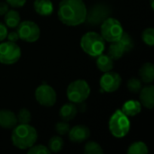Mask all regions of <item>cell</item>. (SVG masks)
Segmentation results:
<instances>
[{"label":"cell","mask_w":154,"mask_h":154,"mask_svg":"<svg viewBox=\"0 0 154 154\" xmlns=\"http://www.w3.org/2000/svg\"><path fill=\"white\" fill-rule=\"evenodd\" d=\"M87 6L83 0H61L59 5L58 16L68 26H77L85 23Z\"/></svg>","instance_id":"obj_1"},{"label":"cell","mask_w":154,"mask_h":154,"mask_svg":"<svg viewBox=\"0 0 154 154\" xmlns=\"http://www.w3.org/2000/svg\"><path fill=\"white\" fill-rule=\"evenodd\" d=\"M38 138L37 131L29 124H20L13 128L11 139L13 144L20 150H28L35 144Z\"/></svg>","instance_id":"obj_2"},{"label":"cell","mask_w":154,"mask_h":154,"mask_svg":"<svg viewBox=\"0 0 154 154\" xmlns=\"http://www.w3.org/2000/svg\"><path fill=\"white\" fill-rule=\"evenodd\" d=\"M106 41L101 36V34L89 32L85 33L80 40V47L81 49L89 56L97 57L102 54L106 48Z\"/></svg>","instance_id":"obj_3"},{"label":"cell","mask_w":154,"mask_h":154,"mask_svg":"<svg viewBox=\"0 0 154 154\" xmlns=\"http://www.w3.org/2000/svg\"><path fill=\"white\" fill-rule=\"evenodd\" d=\"M110 133L117 138H123L130 131V120L122 110H116L109 119L108 123Z\"/></svg>","instance_id":"obj_4"},{"label":"cell","mask_w":154,"mask_h":154,"mask_svg":"<svg viewBox=\"0 0 154 154\" xmlns=\"http://www.w3.org/2000/svg\"><path fill=\"white\" fill-rule=\"evenodd\" d=\"M89 94L90 87L84 79L72 81L67 88V97L74 104H82L88 99Z\"/></svg>","instance_id":"obj_5"},{"label":"cell","mask_w":154,"mask_h":154,"mask_svg":"<svg viewBox=\"0 0 154 154\" xmlns=\"http://www.w3.org/2000/svg\"><path fill=\"white\" fill-rule=\"evenodd\" d=\"M101 36L108 42H117L124 32L121 23L113 17H108L100 24Z\"/></svg>","instance_id":"obj_6"},{"label":"cell","mask_w":154,"mask_h":154,"mask_svg":"<svg viewBox=\"0 0 154 154\" xmlns=\"http://www.w3.org/2000/svg\"><path fill=\"white\" fill-rule=\"evenodd\" d=\"M20 47L13 42H5L0 43V63L12 65L16 63L21 58Z\"/></svg>","instance_id":"obj_7"},{"label":"cell","mask_w":154,"mask_h":154,"mask_svg":"<svg viewBox=\"0 0 154 154\" xmlns=\"http://www.w3.org/2000/svg\"><path fill=\"white\" fill-rule=\"evenodd\" d=\"M111 9L105 4H97L87 12L85 22L91 26L100 25L106 19L110 17Z\"/></svg>","instance_id":"obj_8"},{"label":"cell","mask_w":154,"mask_h":154,"mask_svg":"<svg viewBox=\"0 0 154 154\" xmlns=\"http://www.w3.org/2000/svg\"><path fill=\"white\" fill-rule=\"evenodd\" d=\"M19 39H22L27 42H36L41 35L40 27L32 21H23L20 22L17 26V31Z\"/></svg>","instance_id":"obj_9"},{"label":"cell","mask_w":154,"mask_h":154,"mask_svg":"<svg viewBox=\"0 0 154 154\" xmlns=\"http://www.w3.org/2000/svg\"><path fill=\"white\" fill-rule=\"evenodd\" d=\"M35 98L41 106L50 107L55 105L57 100V94L52 87L43 83L36 88Z\"/></svg>","instance_id":"obj_10"},{"label":"cell","mask_w":154,"mask_h":154,"mask_svg":"<svg viewBox=\"0 0 154 154\" xmlns=\"http://www.w3.org/2000/svg\"><path fill=\"white\" fill-rule=\"evenodd\" d=\"M100 87L101 88L108 93H112L116 91L122 83V78L121 76L114 71H107L105 72V74L100 79Z\"/></svg>","instance_id":"obj_11"},{"label":"cell","mask_w":154,"mask_h":154,"mask_svg":"<svg viewBox=\"0 0 154 154\" xmlns=\"http://www.w3.org/2000/svg\"><path fill=\"white\" fill-rule=\"evenodd\" d=\"M90 136V130L86 125H79L70 128L69 132V140L73 143H82Z\"/></svg>","instance_id":"obj_12"},{"label":"cell","mask_w":154,"mask_h":154,"mask_svg":"<svg viewBox=\"0 0 154 154\" xmlns=\"http://www.w3.org/2000/svg\"><path fill=\"white\" fill-rule=\"evenodd\" d=\"M17 125L16 115L10 110H0V127L5 129H13Z\"/></svg>","instance_id":"obj_13"},{"label":"cell","mask_w":154,"mask_h":154,"mask_svg":"<svg viewBox=\"0 0 154 154\" xmlns=\"http://www.w3.org/2000/svg\"><path fill=\"white\" fill-rule=\"evenodd\" d=\"M140 100L141 104L148 108L152 109L154 106V87L149 85L140 90Z\"/></svg>","instance_id":"obj_14"},{"label":"cell","mask_w":154,"mask_h":154,"mask_svg":"<svg viewBox=\"0 0 154 154\" xmlns=\"http://www.w3.org/2000/svg\"><path fill=\"white\" fill-rule=\"evenodd\" d=\"M33 7L35 12L42 16L50 15L53 12V5L51 0H35Z\"/></svg>","instance_id":"obj_15"},{"label":"cell","mask_w":154,"mask_h":154,"mask_svg":"<svg viewBox=\"0 0 154 154\" xmlns=\"http://www.w3.org/2000/svg\"><path fill=\"white\" fill-rule=\"evenodd\" d=\"M77 113H78V109L74 105V103L72 102L64 104L60 109V116L63 121L66 122L72 120L77 116Z\"/></svg>","instance_id":"obj_16"},{"label":"cell","mask_w":154,"mask_h":154,"mask_svg":"<svg viewBox=\"0 0 154 154\" xmlns=\"http://www.w3.org/2000/svg\"><path fill=\"white\" fill-rule=\"evenodd\" d=\"M142 104L136 100H128L126 101L122 107V112L127 116H134L141 113Z\"/></svg>","instance_id":"obj_17"},{"label":"cell","mask_w":154,"mask_h":154,"mask_svg":"<svg viewBox=\"0 0 154 154\" xmlns=\"http://www.w3.org/2000/svg\"><path fill=\"white\" fill-rule=\"evenodd\" d=\"M97 66L102 72H107L112 70L114 67V60L108 54H100L97 59Z\"/></svg>","instance_id":"obj_18"},{"label":"cell","mask_w":154,"mask_h":154,"mask_svg":"<svg viewBox=\"0 0 154 154\" xmlns=\"http://www.w3.org/2000/svg\"><path fill=\"white\" fill-rule=\"evenodd\" d=\"M142 80L146 84H151L154 80V66L152 63H144L139 71Z\"/></svg>","instance_id":"obj_19"},{"label":"cell","mask_w":154,"mask_h":154,"mask_svg":"<svg viewBox=\"0 0 154 154\" xmlns=\"http://www.w3.org/2000/svg\"><path fill=\"white\" fill-rule=\"evenodd\" d=\"M21 22L20 14L15 10H8L6 14H5V23L7 27L10 28H15L18 26V24Z\"/></svg>","instance_id":"obj_20"},{"label":"cell","mask_w":154,"mask_h":154,"mask_svg":"<svg viewBox=\"0 0 154 154\" xmlns=\"http://www.w3.org/2000/svg\"><path fill=\"white\" fill-rule=\"evenodd\" d=\"M125 50L121 46V44L118 42H111L109 48H108V55L115 60H119L123 57L125 54Z\"/></svg>","instance_id":"obj_21"},{"label":"cell","mask_w":154,"mask_h":154,"mask_svg":"<svg viewBox=\"0 0 154 154\" xmlns=\"http://www.w3.org/2000/svg\"><path fill=\"white\" fill-rule=\"evenodd\" d=\"M117 42L121 44V46L123 47V49L125 50V52L130 51L134 48V45L133 38L131 37V35L128 32H125V31H124L122 36L120 37V39Z\"/></svg>","instance_id":"obj_22"},{"label":"cell","mask_w":154,"mask_h":154,"mask_svg":"<svg viewBox=\"0 0 154 154\" xmlns=\"http://www.w3.org/2000/svg\"><path fill=\"white\" fill-rule=\"evenodd\" d=\"M148 152L147 145L143 142H135L132 143L127 150V153L129 154H145L148 153Z\"/></svg>","instance_id":"obj_23"},{"label":"cell","mask_w":154,"mask_h":154,"mask_svg":"<svg viewBox=\"0 0 154 154\" xmlns=\"http://www.w3.org/2000/svg\"><path fill=\"white\" fill-rule=\"evenodd\" d=\"M63 140L60 136H53L49 141L48 149L51 152H59L63 148Z\"/></svg>","instance_id":"obj_24"},{"label":"cell","mask_w":154,"mask_h":154,"mask_svg":"<svg viewBox=\"0 0 154 154\" xmlns=\"http://www.w3.org/2000/svg\"><path fill=\"white\" fill-rule=\"evenodd\" d=\"M84 152L86 154H102L104 152L102 147L96 142H88L85 145Z\"/></svg>","instance_id":"obj_25"},{"label":"cell","mask_w":154,"mask_h":154,"mask_svg":"<svg viewBox=\"0 0 154 154\" xmlns=\"http://www.w3.org/2000/svg\"><path fill=\"white\" fill-rule=\"evenodd\" d=\"M142 38H143V41L144 42L145 44H147L148 46L150 47H152L154 44V29L150 27V28H147L145 29L143 32V34H142Z\"/></svg>","instance_id":"obj_26"},{"label":"cell","mask_w":154,"mask_h":154,"mask_svg":"<svg viewBox=\"0 0 154 154\" xmlns=\"http://www.w3.org/2000/svg\"><path fill=\"white\" fill-rule=\"evenodd\" d=\"M16 117H17V122H19L20 124H30L32 120L31 112L26 108H22L18 112Z\"/></svg>","instance_id":"obj_27"},{"label":"cell","mask_w":154,"mask_h":154,"mask_svg":"<svg viewBox=\"0 0 154 154\" xmlns=\"http://www.w3.org/2000/svg\"><path fill=\"white\" fill-rule=\"evenodd\" d=\"M127 88H128L129 91H131L133 93H138L142 89V81L138 79L133 78L128 80Z\"/></svg>","instance_id":"obj_28"},{"label":"cell","mask_w":154,"mask_h":154,"mask_svg":"<svg viewBox=\"0 0 154 154\" xmlns=\"http://www.w3.org/2000/svg\"><path fill=\"white\" fill-rule=\"evenodd\" d=\"M28 153L29 154H50L51 152L48 149V147L39 144V145H32L28 149Z\"/></svg>","instance_id":"obj_29"},{"label":"cell","mask_w":154,"mask_h":154,"mask_svg":"<svg viewBox=\"0 0 154 154\" xmlns=\"http://www.w3.org/2000/svg\"><path fill=\"white\" fill-rule=\"evenodd\" d=\"M55 130L56 132L60 134V135H65L67 134H69V130H70V126L69 125L68 122L66 121H62V122H59L56 124L55 125Z\"/></svg>","instance_id":"obj_30"},{"label":"cell","mask_w":154,"mask_h":154,"mask_svg":"<svg viewBox=\"0 0 154 154\" xmlns=\"http://www.w3.org/2000/svg\"><path fill=\"white\" fill-rule=\"evenodd\" d=\"M6 3L12 7H22L25 5L26 0H6Z\"/></svg>","instance_id":"obj_31"},{"label":"cell","mask_w":154,"mask_h":154,"mask_svg":"<svg viewBox=\"0 0 154 154\" xmlns=\"http://www.w3.org/2000/svg\"><path fill=\"white\" fill-rule=\"evenodd\" d=\"M8 31H7V26L5 25L4 23H0V42L4 41L6 36H7Z\"/></svg>","instance_id":"obj_32"},{"label":"cell","mask_w":154,"mask_h":154,"mask_svg":"<svg viewBox=\"0 0 154 154\" xmlns=\"http://www.w3.org/2000/svg\"><path fill=\"white\" fill-rule=\"evenodd\" d=\"M6 38L8 39V41L15 42L19 40V35H18V32L16 31H14V32H10L9 33H7Z\"/></svg>","instance_id":"obj_33"},{"label":"cell","mask_w":154,"mask_h":154,"mask_svg":"<svg viewBox=\"0 0 154 154\" xmlns=\"http://www.w3.org/2000/svg\"><path fill=\"white\" fill-rule=\"evenodd\" d=\"M9 10V5L6 2H0V15H5Z\"/></svg>","instance_id":"obj_34"},{"label":"cell","mask_w":154,"mask_h":154,"mask_svg":"<svg viewBox=\"0 0 154 154\" xmlns=\"http://www.w3.org/2000/svg\"><path fill=\"white\" fill-rule=\"evenodd\" d=\"M151 5H152V8L153 9V0H151Z\"/></svg>","instance_id":"obj_35"}]
</instances>
